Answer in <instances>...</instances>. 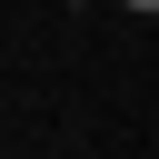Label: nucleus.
<instances>
[{
    "instance_id": "obj_1",
    "label": "nucleus",
    "mask_w": 159,
    "mask_h": 159,
    "mask_svg": "<svg viewBox=\"0 0 159 159\" xmlns=\"http://www.w3.org/2000/svg\"><path fill=\"white\" fill-rule=\"evenodd\" d=\"M129 10H159V0H129Z\"/></svg>"
},
{
    "instance_id": "obj_2",
    "label": "nucleus",
    "mask_w": 159,
    "mask_h": 159,
    "mask_svg": "<svg viewBox=\"0 0 159 159\" xmlns=\"http://www.w3.org/2000/svg\"><path fill=\"white\" fill-rule=\"evenodd\" d=\"M10 159H20V149H10Z\"/></svg>"
}]
</instances>
